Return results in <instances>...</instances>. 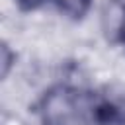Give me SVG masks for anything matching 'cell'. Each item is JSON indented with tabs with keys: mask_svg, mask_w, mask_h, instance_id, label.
Segmentation results:
<instances>
[{
	"mask_svg": "<svg viewBox=\"0 0 125 125\" xmlns=\"http://www.w3.org/2000/svg\"><path fill=\"white\" fill-rule=\"evenodd\" d=\"M53 4L61 14L72 20H82L92 8V0H53Z\"/></svg>",
	"mask_w": 125,
	"mask_h": 125,
	"instance_id": "4",
	"label": "cell"
},
{
	"mask_svg": "<svg viewBox=\"0 0 125 125\" xmlns=\"http://www.w3.org/2000/svg\"><path fill=\"white\" fill-rule=\"evenodd\" d=\"M109 14H113L115 18L105 16V18H109L107 31L111 29L113 35H115V41L121 43V45H125V0L123 2H113L109 6Z\"/></svg>",
	"mask_w": 125,
	"mask_h": 125,
	"instance_id": "3",
	"label": "cell"
},
{
	"mask_svg": "<svg viewBox=\"0 0 125 125\" xmlns=\"http://www.w3.org/2000/svg\"><path fill=\"white\" fill-rule=\"evenodd\" d=\"M43 2H45V0H16V4H18L21 10H27V12H29V10H37Z\"/></svg>",
	"mask_w": 125,
	"mask_h": 125,
	"instance_id": "6",
	"label": "cell"
},
{
	"mask_svg": "<svg viewBox=\"0 0 125 125\" xmlns=\"http://www.w3.org/2000/svg\"><path fill=\"white\" fill-rule=\"evenodd\" d=\"M86 104L88 100L78 88L57 84L39 98L35 111L41 125H70L82 115Z\"/></svg>",
	"mask_w": 125,
	"mask_h": 125,
	"instance_id": "1",
	"label": "cell"
},
{
	"mask_svg": "<svg viewBox=\"0 0 125 125\" xmlns=\"http://www.w3.org/2000/svg\"><path fill=\"white\" fill-rule=\"evenodd\" d=\"M16 61V55L10 51V47L4 43L2 45V76H8V72H10V66H12V62Z\"/></svg>",
	"mask_w": 125,
	"mask_h": 125,
	"instance_id": "5",
	"label": "cell"
},
{
	"mask_svg": "<svg viewBox=\"0 0 125 125\" xmlns=\"http://www.w3.org/2000/svg\"><path fill=\"white\" fill-rule=\"evenodd\" d=\"M84 113L88 125H125V111L109 100L88 102Z\"/></svg>",
	"mask_w": 125,
	"mask_h": 125,
	"instance_id": "2",
	"label": "cell"
}]
</instances>
